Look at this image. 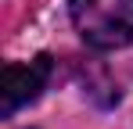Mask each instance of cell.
I'll return each mask as SVG.
<instances>
[{
	"mask_svg": "<svg viewBox=\"0 0 133 129\" xmlns=\"http://www.w3.org/2000/svg\"><path fill=\"white\" fill-rule=\"evenodd\" d=\"M68 15L94 50H119L133 43V0H72Z\"/></svg>",
	"mask_w": 133,
	"mask_h": 129,
	"instance_id": "obj_1",
	"label": "cell"
},
{
	"mask_svg": "<svg viewBox=\"0 0 133 129\" xmlns=\"http://www.w3.org/2000/svg\"><path fill=\"white\" fill-rule=\"evenodd\" d=\"M50 72H54V64H50L47 54L32 58V61H22V64H7L4 68V83H0V115L11 118L18 108L32 104L43 93Z\"/></svg>",
	"mask_w": 133,
	"mask_h": 129,
	"instance_id": "obj_2",
	"label": "cell"
}]
</instances>
